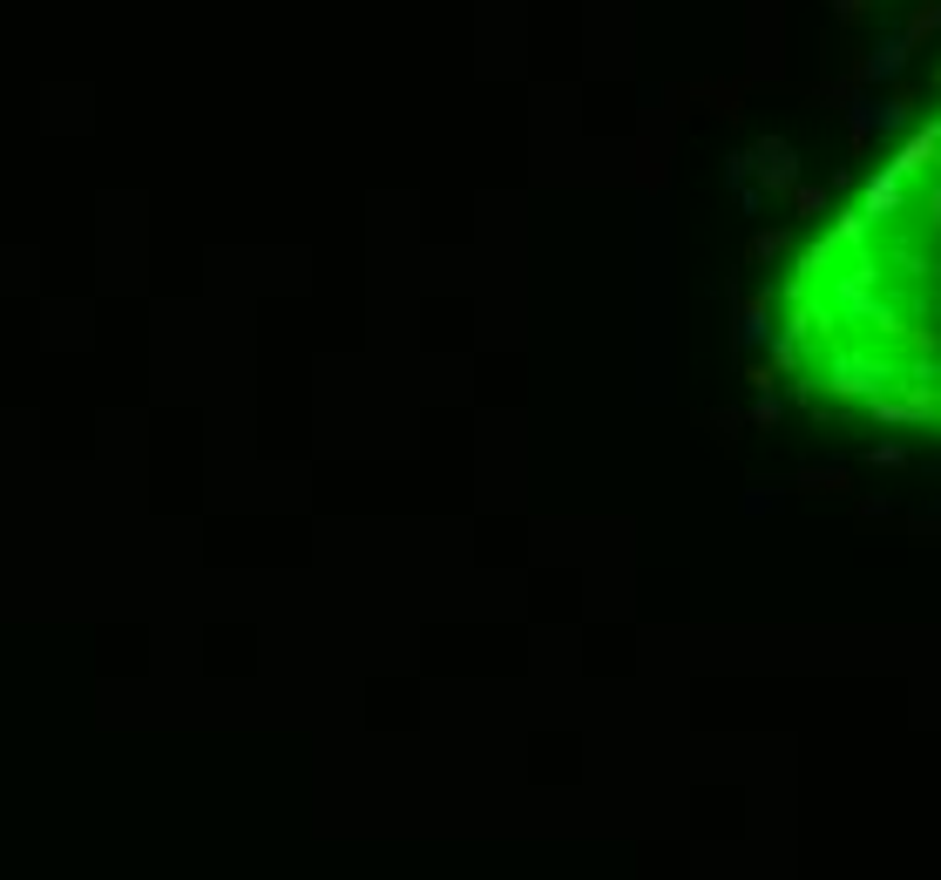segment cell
Masks as SVG:
<instances>
[{
  "mask_svg": "<svg viewBox=\"0 0 941 880\" xmlns=\"http://www.w3.org/2000/svg\"><path fill=\"white\" fill-rule=\"evenodd\" d=\"M773 360L813 413L941 448V109L800 244Z\"/></svg>",
  "mask_w": 941,
  "mask_h": 880,
  "instance_id": "1",
  "label": "cell"
}]
</instances>
